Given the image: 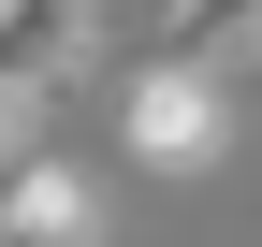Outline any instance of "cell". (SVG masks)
Returning a JSON list of instances; mask_svg holds the SVG:
<instances>
[{
	"instance_id": "obj_2",
	"label": "cell",
	"mask_w": 262,
	"mask_h": 247,
	"mask_svg": "<svg viewBox=\"0 0 262 247\" xmlns=\"http://www.w3.org/2000/svg\"><path fill=\"white\" fill-rule=\"evenodd\" d=\"M0 247H102V189L29 145V160L0 175Z\"/></svg>"
},
{
	"instance_id": "obj_3",
	"label": "cell",
	"mask_w": 262,
	"mask_h": 247,
	"mask_svg": "<svg viewBox=\"0 0 262 247\" xmlns=\"http://www.w3.org/2000/svg\"><path fill=\"white\" fill-rule=\"evenodd\" d=\"M88 58V0H0V73H73Z\"/></svg>"
},
{
	"instance_id": "obj_5",
	"label": "cell",
	"mask_w": 262,
	"mask_h": 247,
	"mask_svg": "<svg viewBox=\"0 0 262 247\" xmlns=\"http://www.w3.org/2000/svg\"><path fill=\"white\" fill-rule=\"evenodd\" d=\"M44 102H58V87H44V73H0V175H15V160H29V145H44Z\"/></svg>"
},
{
	"instance_id": "obj_4",
	"label": "cell",
	"mask_w": 262,
	"mask_h": 247,
	"mask_svg": "<svg viewBox=\"0 0 262 247\" xmlns=\"http://www.w3.org/2000/svg\"><path fill=\"white\" fill-rule=\"evenodd\" d=\"M175 58L248 73V58H262V0H175Z\"/></svg>"
},
{
	"instance_id": "obj_1",
	"label": "cell",
	"mask_w": 262,
	"mask_h": 247,
	"mask_svg": "<svg viewBox=\"0 0 262 247\" xmlns=\"http://www.w3.org/2000/svg\"><path fill=\"white\" fill-rule=\"evenodd\" d=\"M117 145H131L146 175H204L219 145H233V87H219L204 58H175V44H160L146 73H117Z\"/></svg>"
}]
</instances>
